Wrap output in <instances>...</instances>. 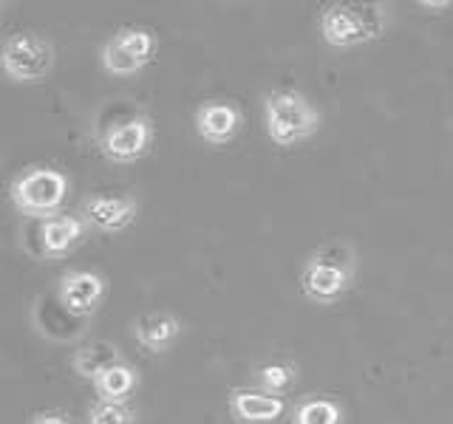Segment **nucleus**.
Wrapping results in <instances>:
<instances>
[{"label":"nucleus","instance_id":"nucleus-3","mask_svg":"<svg viewBox=\"0 0 453 424\" xmlns=\"http://www.w3.org/2000/svg\"><path fill=\"white\" fill-rule=\"evenodd\" d=\"M354 280V258L346 246H323L306 261L301 272V292L318 306H332Z\"/></svg>","mask_w":453,"mask_h":424},{"label":"nucleus","instance_id":"nucleus-15","mask_svg":"<svg viewBox=\"0 0 453 424\" xmlns=\"http://www.w3.org/2000/svg\"><path fill=\"white\" fill-rule=\"evenodd\" d=\"M71 362H74V374L80 379L94 382L99 374L108 371L111 365L125 362V360H122V351L117 348V343H111V339H94V343L77 348Z\"/></svg>","mask_w":453,"mask_h":424},{"label":"nucleus","instance_id":"nucleus-14","mask_svg":"<svg viewBox=\"0 0 453 424\" xmlns=\"http://www.w3.org/2000/svg\"><path fill=\"white\" fill-rule=\"evenodd\" d=\"M91 385L99 396V402L127 405V399H131L139 388V371L131 362H117V365H111L108 371L99 374Z\"/></svg>","mask_w":453,"mask_h":424},{"label":"nucleus","instance_id":"nucleus-19","mask_svg":"<svg viewBox=\"0 0 453 424\" xmlns=\"http://www.w3.org/2000/svg\"><path fill=\"white\" fill-rule=\"evenodd\" d=\"M32 424H77V421L68 413H63V410H42V413L35 416Z\"/></svg>","mask_w":453,"mask_h":424},{"label":"nucleus","instance_id":"nucleus-12","mask_svg":"<svg viewBox=\"0 0 453 424\" xmlns=\"http://www.w3.org/2000/svg\"><path fill=\"white\" fill-rule=\"evenodd\" d=\"M230 413L238 424H275L287 413L283 396H269L261 390H230Z\"/></svg>","mask_w":453,"mask_h":424},{"label":"nucleus","instance_id":"nucleus-5","mask_svg":"<svg viewBox=\"0 0 453 424\" xmlns=\"http://www.w3.org/2000/svg\"><path fill=\"white\" fill-rule=\"evenodd\" d=\"M156 49H159V40L150 28L125 26L103 42L99 63L111 77H134L156 60Z\"/></svg>","mask_w":453,"mask_h":424},{"label":"nucleus","instance_id":"nucleus-4","mask_svg":"<svg viewBox=\"0 0 453 424\" xmlns=\"http://www.w3.org/2000/svg\"><path fill=\"white\" fill-rule=\"evenodd\" d=\"M386 32V11L382 6L360 4H329L320 11V34L332 49L363 46Z\"/></svg>","mask_w":453,"mask_h":424},{"label":"nucleus","instance_id":"nucleus-10","mask_svg":"<svg viewBox=\"0 0 453 424\" xmlns=\"http://www.w3.org/2000/svg\"><path fill=\"white\" fill-rule=\"evenodd\" d=\"M196 122V133L202 136L207 145H226L233 141L241 131V110L233 102H224V99H212V102H202L193 113Z\"/></svg>","mask_w":453,"mask_h":424},{"label":"nucleus","instance_id":"nucleus-7","mask_svg":"<svg viewBox=\"0 0 453 424\" xmlns=\"http://www.w3.org/2000/svg\"><path fill=\"white\" fill-rule=\"evenodd\" d=\"M105 289H108V283L99 272H91V269H71V272H65L60 283H57V303H60L68 314L88 320L99 308V303H103Z\"/></svg>","mask_w":453,"mask_h":424},{"label":"nucleus","instance_id":"nucleus-21","mask_svg":"<svg viewBox=\"0 0 453 424\" xmlns=\"http://www.w3.org/2000/svg\"><path fill=\"white\" fill-rule=\"evenodd\" d=\"M0 9H4V0H0Z\"/></svg>","mask_w":453,"mask_h":424},{"label":"nucleus","instance_id":"nucleus-17","mask_svg":"<svg viewBox=\"0 0 453 424\" xmlns=\"http://www.w3.org/2000/svg\"><path fill=\"white\" fill-rule=\"evenodd\" d=\"M255 379H258L261 393L278 396V393L292 388V382H295V365H289V362H266V365H258V367H255Z\"/></svg>","mask_w":453,"mask_h":424},{"label":"nucleus","instance_id":"nucleus-20","mask_svg":"<svg viewBox=\"0 0 453 424\" xmlns=\"http://www.w3.org/2000/svg\"><path fill=\"white\" fill-rule=\"evenodd\" d=\"M419 6H425V9H434V11H439V9H448L450 4H419Z\"/></svg>","mask_w":453,"mask_h":424},{"label":"nucleus","instance_id":"nucleus-11","mask_svg":"<svg viewBox=\"0 0 453 424\" xmlns=\"http://www.w3.org/2000/svg\"><path fill=\"white\" fill-rule=\"evenodd\" d=\"M85 238V221L77 216H54L40 223L37 254L42 261H60L74 252Z\"/></svg>","mask_w":453,"mask_h":424},{"label":"nucleus","instance_id":"nucleus-2","mask_svg":"<svg viewBox=\"0 0 453 424\" xmlns=\"http://www.w3.org/2000/svg\"><path fill=\"white\" fill-rule=\"evenodd\" d=\"M264 125L266 136L278 148H295L297 141H306L318 133L320 113L301 91L278 88L269 91L264 99Z\"/></svg>","mask_w":453,"mask_h":424},{"label":"nucleus","instance_id":"nucleus-1","mask_svg":"<svg viewBox=\"0 0 453 424\" xmlns=\"http://www.w3.org/2000/svg\"><path fill=\"white\" fill-rule=\"evenodd\" d=\"M65 195H68V176L63 170L46 167V164H32L20 170V173L12 178V187H9V198L14 209L23 212L26 218H40V221L60 216Z\"/></svg>","mask_w":453,"mask_h":424},{"label":"nucleus","instance_id":"nucleus-18","mask_svg":"<svg viewBox=\"0 0 453 424\" xmlns=\"http://www.w3.org/2000/svg\"><path fill=\"white\" fill-rule=\"evenodd\" d=\"M88 424H136V413L127 405L96 402L88 407Z\"/></svg>","mask_w":453,"mask_h":424},{"label":"nucleus","instance_id":"nucleus-13","mask_svg":"<svg viewBox=\"0 0 453 424\" xmlns=\"http://www.w3.org/2000/svg\"><path fill=\"white\" fill-rule=\"evenodd\" d=\"M131 334L145 351L162 353L179 339L181 320L176 314H167V311H148V314H139L131 322Z\"/></svg>","mask_w":453,"mask_h":424},{"label":"nucleus","instance_id":"nucleus-8","mask_svg":"<svg viewBox=\"0 0 453 424\" xmlns=\"http://www.w3.org/2000/svg\"><path fill=\"white\" fill-rule=\"evenodd\" d=\"M150 141H153V122L148 117H134L108 127L105 136L99 139V150H103L108 162L127 164L142 159L148 153Z\"/></svg>","mask_w":453,"mask_h":424},{"label":"nucleus","instance_id":"nucleus-16","mask_svg":"<svg viewBox=\"0 0 453 424\" xmlns=\"http://www.w3.org/2000/svg\"><path fill=\"white\" fill-rule=\"evenodd\" d=\"M340 421H343V410H340L337 402L323 399V396L301 402L292 416V424H340Z\"/></svg>","mask_w":453,"mask_h":424},{"label":"nucleus","instance_id":"nucleus-6","mask_svg":"<svg viewBox=\"0 0 453 424\" xmlns=\"http://www.w3.org/2000/svg\"><path fill=\"white\" fill-rule=\"evenodd\" d=\"M0 68L12 82H40L54 68V46L37 32H18L0 46Z\"/></svg>","mask_w":453,"mask_h":424},{"label":"nucleus","instance_id":"nucleus-9","mask_svg":"<svg viewBox=\"0 0 453 424\" xmlns=\"http://www.w3.org/2000/svg\"><path fill=\"white\" fill-rule=\"evenodd\" d=\"M139 204L134 195H88L82 201V221L103 232H122L136 221Z\"/></svg>","mask_w":453,"mask_h":424}]
</instances>
